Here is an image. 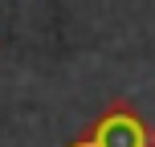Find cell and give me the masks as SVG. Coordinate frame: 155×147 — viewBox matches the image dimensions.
<instances>
[{
    "label": "cell",
    "instance_id": "1",
    "mask_svg": "<svg viewBox=\"0 0 155 147\" xmlns=\"http://www.w3.org/2000/svg\"><path fill=\"white\" fill-rule=\"evenodd\" d=\"M70 147H155L151 127L143 123L139 110L131 106H110L106 115H98L90 123V131L82 139H74Z\"/></svg>",
    "mask_w": 155,
    "mask_h": 147
}]
</instances>
